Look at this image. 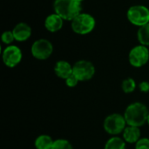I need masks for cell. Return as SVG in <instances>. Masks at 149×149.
I'll list each match as a JSON object with an SVG mask.
<instances>
[{
	"label": "cell",
	"mask_w": 149,
	"mask_h": 149,
	"mask_svg": "<svg viewBox=\"0 0 149 149\" xmlns=\"http://www.w3.org/2000/svg\"><path fill=\"white\" fill-rule=\"evenodd\" d=\"M71 22L72 31L79 35H86L90 33L93 31L96 24L94 17L85 12H81Z\"/></svg>",
	"instance_id": "3"
},
{
	"label": "cell",
	"mask_w": 149,
	"mask_h": 149,
	"mask_svg": "<svg viewBox=\"0 0 149 149\" xmlns=\"http://www.w3.org/2000/svg\"><path fill=\"white\" fill-rule=\"evenodd\" d=\"M128 21L136 25L143 26L149 23V9L145 5L131 6L127 12Z\"/></svg>",
	"instance_id": "4"
},
{
	"label": "cell",
	"mask_w": 149,
	"mask_h": 149,
	"mask_svg": "<svg viewBox=\"0 0 149 149\" xmlns=\"http://www.w3.org/2000/svg\"><path fill=\"white\" fill-rule=\"evenodd\" d=\"M78 83H79V79L73 74H72L70 77H68L65 79V84L69 87H74V86H76L78 85Z\"/></svg>",
	"instance_id": "21"
},
{
	"label": "cell",
	"mask_w": 149,
	"mask_h": 149,
	"mask_svg": "<svg viewBox=\"0 0 149 149\" xmlns=\"http://www.w3.org/2000/svg\"><path fill=\"white\" fill-rule=\"evenodd\" d=\"M22 52L17 45H8L3 52V64L10 68L17 65L22 60Z\"/></svg>",
	"instance_id": "9"
},
{
	"label": "cell",
	"mask_w": 149,
	"mask_h": 149,
	"mask_svg": "<svg viewBox=\"0 0 149 149\" xmlns=\"http://www.w3.org/2000/svg\"><path fill=\"white\" fill-rule=\"evenodd\" d=\"M54 141L52 139L45 134L39 135L35 141V147L37 149H52Z\"/></svg>",
	"instance_id": "14"
},
{
	"label": "cell",
	"mask_w": 149,
	"mask_h": 149,
	"mask_svg": "<svg viewBox=\"0 0 149 149\" xmlns=\"http://www.w3.org/2000/svg\"><path fill=\"white\" fill-rule=\"evenodd\" d=\"M140 90L143 93H148L149 92V82L148 81H142L139 85Z\"/></svg>",
	"instance_id": "22"
},
{
	"label": "cell",
	"mask_w": 149,
	"mask_h": 149,
	"mask_svg": "<svg viewBox=\"0 0 149 149\" xmlns=\"http://www.w3.org/2000/svg\"><path fill=\"white\" fill-rule=\"evenodd\" d=\"M64 19L57 13L51 14L46 17L45 20V27L50 32H56L62 29Z\"/></svg>",
	"instance_id": "11"
},
{
	"label": "cell",
	"mask_w": 149,
	"mask_h": 149,
	"mask_svg": "<svg viewBox=\"0 0 149 149\" xmlns=\"http://www.w3.org/2000/svg\"><path fill=\"white\" fill-rule=\"evenodd\" d=\"M52 149H73V148L68 141L58 139L54 141Z\"/></svg>",
	"instance_id": "18"
},
{
	"label": "cell",
	"mask_w": 149,
	"mask_h": 149,
	"mask_svg": "<svg viewBox=\"0 0 149 149\" xmlns=\"http://www.w3.org/2000/svg\"><path fill=\"white\" fill-rule=\"evenodd\" d=\"M15 40L17 42L26 41L31 35V28L26 23H18L12 29Z\"/></svg>",
	"instance_id": "10"
},
{
	"label": "cell",
	"mask_w": 149,
	"mask_h": 149,
	"mask_svg": "<svg viewBox=\"0 0 149 149\" xmlns=\"http://www.w3.org/2000/svg\"><path fill=\"white\" fill-rule=\"evenodd\" d=\"M77 1H78V2H80V3H82V2H83V1H85V0H77Z\"/></svg>",
	"instance_id": "23"
},
{
	"label": "cell",
	"mask_w": 149,
	"mask_h": 149,
	"mask_svg": "<svg viewBox=\"0 0 149 149\" xmlns=\"http://www.w3.org/2000/svg\"><path fill=\"white\" fill-rule=\"evenodd\" d=\"M94 73L95 67L90 61L79 60L72 65V74L79 81H87L93 77Z\"/></svg>",
	"instance_id": "5"
},
{
	"label": "cell",
	"mask_w": 149,
	"mask_h": 149,
	"mask_svg": "<svg viewBox=\"0 0 149 149\" xmlns=\"http://www.w3.org/2000/svg\"><path fill=\"white\" fill-rule=\"evenodd\" d=\"M141 137V130L137 127L128 126L123 131V138L128 143H136Z\"/></svg>",
	"instance_id": "13"
},
{
	"label": "cell",
	"mask_w": 149,
	"mask_h": 149,
	"mask_svg": "<svg viewBox=\"0 0 149 149\" xmlns=\"http://www.w3.org/2000/svg\"><path fill=\"white\" fill-rule=\"evenodd\" d=\"M137 38L141 45L148 46L149 45V23L141 26L137 32Z\"/></svg>",
	"instance_id": "15"
},
{
	"label": "cell",
	"mask_w": 149,
	"mask_h": 149,
	"mask_svg": "<svg viewBox=\"0 0 149 149\" xmlns=\"http://www.w3.org/2000/svg\"><path fill=\"white\" fill-rule=\"evenodd\" d=\"M125 117L119 113H113L108 115L104 120V129L107 133L115 135L124 131L126 128Z\"/></svg>",
	"instance_id": "6"
},
{
	"label": "cell",
	"mask_w": 149,
	"mask_h": 149,
	"mask_svg": "<svg viewBox=\"0 0 149 149\" xmlns=\"http://www.w3.org/2000/svg\"><path fill=\"white\" fill-rule=\"evenodd\" d=\"M54 72L58 78L66 79L72 74V65H71L67 61L59 60L55 65Z\"/></svg>",
	"instance_id": "12"
},
{
	"label": "cell",
	"mask_w": 149,
	"mask_h": 149,
	"mask_svg": "<svg viewBox=\"0 0 149 149\" xmlns=\"http://www.w3.org/2000/svg\"><path fill=\"white\" fill-rule=\"evenodd\" d=\"M54 12L64 20L72 21L81 13L82 4L77 0H55L53 3Z\"/></svg>",
	"instance_id": "2"
},
{
	"label": "cell",
	"mask_w": 149,
	"mask_h": 149,
	"mask_svg": "<svg viewBox=\"0 0 149 149\" xmlns=\"http://www.w3.org/2000/svg\"><path fill=\"white\" fill-rule=\"evenodd\" d=\"M128 59L134 67H141L148 62L149 50L145 45H136L130 51Z\"/></svg>",
	"instance_id": "8"
},
{
	"label": "cell",
	"mask_w": 149,
	"mask_h": 149,
	"mask_svg": "<svg viewBox=\"0 0 149 149\" xmlns=\"http://www.w3.org/2000/svg\"><path fill=\"white\" fill-rule=\"evenodd\" d=\"M148 109L144 104L135 102L127 107L124 117L128 126L139 127L148 121Z\"/></svg>",
	"instance_id": "1"
},
{
	"label": "cell",
	"mask_w": 149,
	"mask_h": 149,
	"mask_svg": "<svg viewBox=\"0 0 149 149\" xmlns=\"http://www.w3.org/2000/svg\"><path fill=\"white\" fill-rule=\"evenodd\" d=\"M135 149H149V139H140L136 142Z\"/></svg>",
	"instance_id": "20"
},
{
	"label": "cell",
	"mask_w": 149,
	"mask_h": 149,
	"mask_svg": "<svg viewBox=\"0 0 149 149\" xmlns=\"http://www.w3.org/2000/svg\"><path fill=\"white\" fill-rule=\"evenodd\" d=\"M53 52L52 44L45 38H40L36 40L31 48V55L39 60H45L52 55Z\"/></svg>",
	"instance_id": "7"
},
{
	"label": "cell",
	"mask_w": 149,
	"mask_h": 149,
	"mask_svg": "<svg viewBox=\"0 0 149 149\" xmlns=\"http://www.w3.org/2000/svg\"><path fill=\"white\" fill-rule=\"evenodd\" d=\"M148 125H149V114H148Z\"/></svg>",
	"instance_id": "24"
},
{
	"label": "cell",
	"mask_w": 149,
	"mask_h": 149,
	"mask_svg": "<svg viewBox=\"0 0 149 149\" xmlns=\"http://www.w3.org/2000/svg\"><path fill=\"white\" fill-rule=\"evenodd\" d=\"M136 88V83L134 79L127 78L123 80L122 82V90L126 93H130L134 92Z\"/></svg>",
	"instance_id": "17"
},
{
	"label": "cell",
	"mask_w": 149,
	"mask_h": 149,
	"mask_svg": "<svg viewBox=\"0 0 149 149\" xmlns=\"http://www.w3.org/2000/svg\"><path fill=\"white\" fill-rule=\"evenodd\" d=\"M1 38H2V42L3 44H5V45H10L15 40L12 31H3V34H2Z\"/></svg>",
	"instance_id": "19"
},
{
	"label": "cell",
	"mask_w": 149,
	"mask_h": 149,
	"mask_svg": "<svg viewBox=\"0 0 149 149\" xmlns=\"http://www.w3.org/2000/svg\"><path fill=\"white\" fill-rule=\"evenodd\" d=\"M105 149H126V144L119 137H112L105 145Z\"/></svg>",
	"instance_id": "16"
}]
</instances>
